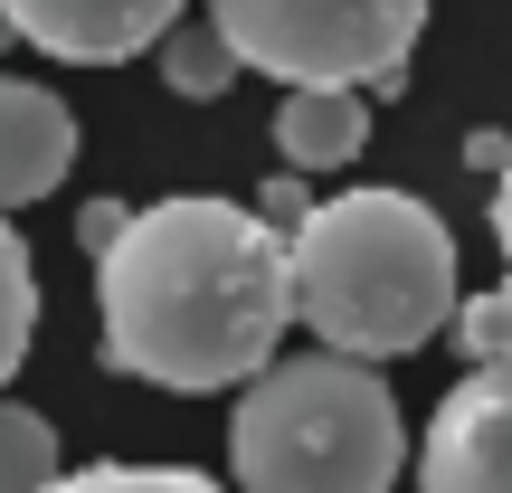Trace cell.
<instances>
[{
	"instance_id": "cell-1",
	"label": "cell",
	"mask_w": 512,
	"mask_h": 493,
	"mask_svg": "<svg viewBox=\"0 0 512 493\" xmlns=\"http://www.w3.org/2000/svg\"><path fill=\"white\" fill-rule=\"evenodd\" d=\"M105 361L152 389H228L275 361L294 323L285 228L238 200H152L95 247Z\"/></svg>"
},
{
	"instance_id": "cell-2",
	"label": "cell",
	"mask_w": 512,
	"mask_h": 493,
	"mask_svg": "<svg viewBox=\"0 0 512 493\" xmlns=\"http://www.w3.org/2000/svg\"><path fill=\"white\" fill-rule=\"evenodd\" d=\"M294 313L351 361H408L456 323V238L408 190H342L285 228Z\"/></svg>"
},
{
	"instance_id": "cell-3",
	"label": "cell",
	"mask_w": 512,
	"mask_h": 493,
	"mask_svg": "<svg viewBox=\"0 0 512 493\" xmlns=\"http://www.w3.org/2000/svg\"><path fill=\"white\" fill-rule=\"evenodd\" d=\"M399 399L370 361H266L228 418L238 493H389L399 484Z\"/></svg>"
},
{
	"instance_id": "cell-4",
	"label": "cell",
	"mask_w": 512,
	"mask_h": 493,
	"mask_svg": "<svg viewBox=\"0 0 512 493\" xmlns=\"http://www.w3.org/2000/svg\"><path fill=\"white\" fill-rule=\"evenodd\" d=\"M228 57L275 86H389L427 29V0H209Z\"/></svg>"
},
{
	"instance_id": "cell-5",
	"label": "cell",
	"mask_w": 512,
	"mask_h": 493,
	"mask_svg": "<svg viewBox=\"0 0 512 493\" xmlns=\"http://www.w3.org/2000/svg\"><path fill=\"white\" fill-rule=\"evenodd\" d=\"M418 493H512V351L475 361L437 399L418 446Z\"/></svg>"
},
{
	"instance_id": "cell-6",
	"label": "cell",
	"mask_w": 512,
	"mask_h": 493,
	"mask_svg": "<svg viewBox=\"0 0 512 493\" xmlns=\"http://www.w3.org/2000/svg\"><path fill=\"white\" fill-rule=\"evenodd\" d=\"M0 19L67 67H124L181 19V0H0Z\"/></svg>"
},
{
	"instance_id": "cell-7",
	"label": "cell",
	"mask_w": 512,
	"mask_h": 493,
	"mask_svg": "<svg viewBox=\"0 0 512 493\" xmlns=\"http://www.w3.org/2000/svg\"><path fill=\"white\" fill-rule=\"evenodd\" d=\"M76 171V114L67 95L29 86V76H0V209L48 200Z\"/></svg>"
},
{
	"instance_id": "cell-8",
	"label": "cell",
	"mask_w": 512,
	"mask_h": 493,
	"mask_svg": "<svg viewBox=\"0 0 512 493\" xmlns=\"http://www.w3.org/2000/svg\"><path fill=\"white\" fill-rule=\"evenodd\" d=\"M361 143H370L361 86H285V105H275V152H285L294 171H342Z\"/></svg>"
},
{
	"instance_id": "cell-9",
	"label": "cell",
	"mask_w": 512,
	"mask_h": 493,
	"mask_svg": "<svg viewBox=\"0 0 512 493\" xmlns=\"http://www.w3.org/2000/svg\"><path fill=\"white\" fill-rule=\"evenodd\" d=\"M162 76H171V95H228V76H238V57H228V38H219V19H171L162 38Z\"/></svg>"
},
{
	"instance_id": "cell-10",
	"label": "cell",
	"mask_w": 512,
	"mask_h": 493,
	"mask_svg": "<svg viewBox=\"0 0 512 493\" xmlns=\"http://www.w3.org/2000/svg\"><path fill=\"white\" fill-rule=\"evenodd\" d=\"M29 332H38V275H29V247H19L10 209H0V389L29 361Z\"/></svg>"
},
{
	"instance_id": "cell-11",
	"label": "cell",
	"mask_w": 512,
	"mask_h": 493,
	"mask_svg": "<svg viewBox=\"0 0 512 493\" xmlns=\"http://www.w3.org/2000/svg\"><path fill=\"white\" fill-rule=\"evenodd\" d=\"M57 475V427L38 408H10L0 399V493H38Z\"/></svg>"
},
{
	"instance_id": "cell-12",
	"label": "cell",
	"mask_w": 512,
	"mask_h": 493,
	"mask_svg": "<svg viewBox=\"0 0 512 493\" xmlns=\"http://www.w3.org/2000/svg\"><path fill=\"white\" fill-rule=\"evenodd\" d=\"M38 493H228L190 465H86V475H48Z\"/></svg>"
},
{
	"instance_id": "cell-13",
	"label": "cell",
	"mask_w": 512,
	"mask_h": 493,
	"mask_svg": "<svg viewBox=\"0 0 512 493\" xmlns=\"http://www.w3.org/2000/svg\"><path fill=\"white\" fill-rule=\"evenodd\" d=\"M465 351H484V361H494V351H512V304L503 294H484V304H465Z\"/></svg>"
},
{
	"instance_id": "cell-14",
	"label": "cell",
	"mask_w": 512,
	"mask_h": 493,
	"mask_svg": "<svg viewBox=\"0 0 512 493\" xmlns=\"http://www.w3.org/2000/svg\"><path fill=\"white\" fill-rule=\"evenodd\" d=\"M266 228H294L304 219V171H285V181H266V209H256Z\"/></svg>"
},
{
	"instance_id": "cell-15",
	"label": "cell",
	"mask_w": 512,
	"mask_h": 493,
	"mask_svg": "<svg viewBox=\"0 0 512 493\" xmlns=\"http://www.w3.org/2000/svg\"><path fill=\"white\" fill-rule=\"evenodd\" d=\"M494 238H503V256H512V152H503V181H494Z\"/></svg>"
},
{
	"instance_id": "cell-16",
	"label": "cell",
	"mask_w": 512,
	"mask_h": 493,
	"mask_svg": "<svg viewBox=\"0 0 512 493\" xmlns=\"http://www.w3.org/2000/svg\"><path fill=\"white\" fill-rule=\"evenodd\" d=\"M124 219H133V209H114V200H95V209H86V247H105V238H114V228H124Z\"/></svg>"
},
{
	"instance_id": "cell-17",
	"label": "cell",
	"mask_w": 512,
	"mask_h": 493,
	"mask_svg": "<svg viewBox=\"0 0 512 493\" xmlns=\"http://www.w3.org/2000/svg\"><path fill=\"white\" fill-rule=\"evenodd\" d=\"M0 48H10V19H0Z\"/></svg>"
},
{
	"instance_id": "cell-18",
	"label": "cell",
	"mask_w": 512,
	"mask_h": 493,
	"mask_svg": "<svg viewBox=\"0 0 512 493\" xmlns=\"http://www.w3.org/2000/svg\"><path fill=\"white\" fill-rule=\"evenodd\" d=\"M503 304H512V294H503Z\"/></svg>"
}]
</instances>
